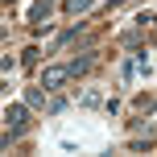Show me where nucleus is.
Returning <instances> with one entry per match:
<instances>
[{
	"label": "nucleus",
	"instance_id": "4",
	"mask_svg": "<svg viewBox=\"0 0 157 157\" xmlns=\"http://www.w3.org/2000/svg\"><path fill=\"white\" fill-rule=\"evenodd\" d=\"M91 62H95L91 54H87V58H75V62H71V75H87V71H91Z\"/></svg>",
	"mask_w": 157,
	"mask_h": 157
},
{
	"label": "nucleus",
	"instance_id": "2",
	"mask_svg": "<svg viewBox=\"0 0 157 157\" xmlns=\"http://www.w3.org/2000/svg\"><path fill=\"white\" fill-rule=\"evenodd\" d=\"M66 78H71V66H50V71L41 75V87H46V91H58Z\"/></svg>",
	"mask_w": 157,
	"mask_h": 157
},
{
	"label": "nucleus",
	"instance_id": "6",
	"mask_svg": "<svg viewBox=\"0 0 157 157\" xmlns=\"http://www.w3.org/2000/svg\"><path fill=\"white\" fill-rule=\"evenodd\" d=\"M66 13H83V8H91V0H62Z\"/></svg>",
	"mask_w": 157,
	"mask_h": 157
},
{
	"label": "nucleus",
	"instance_id": "3",
	"mask_svg": "<svg viewBox=\"0 0 157 157\" xmlns=\"http://www.w3.org/2000/svg\"><path fill=\"white\" fill-rule=\"evenodd\" d=\"M50 8H54V0H37V4H33V13H29V21L41 25V17H50Z\"/></svg>",
	"mask_w": 157,
	"mask_h": 157
},
{
	"label": "nucleus",
	"instance_id": "1",
	"mask_svg": "<svg viewBox=\"0 0 157 157\" xmlns=\"http://www.w3.org/2000/svg\"><path fill=\"white\" fill-rule=\"evenodd\" d=\"M4 120L13 132H25V124H29V112H25V103H8L4 108Z\"/></svg>",
	"mask_w": 157,
	"mask_h": 157
},
{
	"label": "nucleus",
	"instance_id": "5",
	"mask_svg": "<svg viewBox=\"0 0 157 157\" xmlns=\"http://www.w3.org/2000/svg\"><path fill=\"white\" fill-rule=\"evenodd\" d=\"M41 99H46V95H41V87H29V95H25V103H29V108H41Z\"/></svg>",
	"mask_w": 157,
	"mask_h": 157
}]
</instances>
